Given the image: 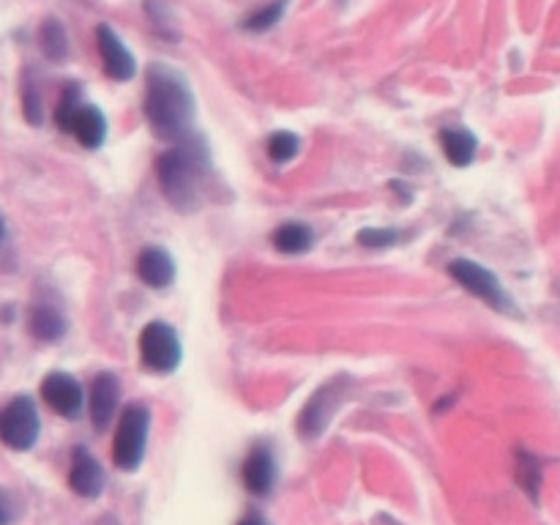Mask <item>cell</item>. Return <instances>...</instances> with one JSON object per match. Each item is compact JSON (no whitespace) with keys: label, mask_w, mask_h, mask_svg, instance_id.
<instances>
[{"label":"cell","mask_w":560,"mask_h":525,"mask_svg":"<svg viewBox=\"0 0 560 525\" xmlns=\"http://www.w3.org/2000/svg\"><path fill=\"white\" fill-rule=\"evenodd\" d=\"M145 115L162 137L180 140L184 135H189L195 98H191V91L184 82V77L164 69V66H153L148 71Z\"/></svg>","instance_id":"cell-1"},{"label":"cell","mask_w":560,"mask_h":525,"mask_svg":"<svg viewBox=\"0 0 560 525\" xmlns=\"http://www.w3.org/2000/svg\"><path fill=\"white\" fill-rule=\"evenodd\" d=\"M202 173H206V145L195 131L184 135L175 151L159 159V180L178 211H195L202 200Z\"/></svg>","instance_id":"cell-2"},{"label":"cell","mask_w":560,"mask_h":525,"mask_svg":"<svg viewBox=\"0 0 560 525\" xmlns=\"http://www.w3.org/2000/svg\"><path fill=\"white\" fill-rule=\"evenodd\" d=\"M148 427H151V413H148L145 405H129L124 410L113 443V457L120 470L140 468L142 457H145Z\"/></svg>","instance_id":"cell-3"},{"label":"cell","mask_w":560,"mask_h":525,"mask_svg":"<svg viewBox=\"0 0 560 525\" xmlns=\"http://www.w3.org/2000/svg\"><path fill=\"white\" fill-rule=\"evenodd\" d=\"M55 120H58L60 129L69 131L85 148H98L107 137V120H104L102 109H96L93 104H80L74 88L66 91L63 102L55 113Z\"/></svg>","instance_id":"cell-4"},{"label":"cell","mask_w":560,"mask_h":525,"mask_svg":"<svg viewBox=\"0 0 560 525\" xmlns=\"http://www.w3.org/2000/svg\"><path fill=\"white\" fill-rule=\"evenodd\" d=\"M42 419H38L36 402L31 397H16L0 410V441L16 452H27L36 446Z\"/></svg>","instance_id":"cell-5"},{"label":"cell","mask_w":560,"mask_h":525,"mask_svg":"<svg viewBox=\"0 0 560 525\" xmlns=\"http://www.w3.org/2000/svg\"><path fill=\"white\" fill-rule=\"evenodd\" d=\"M140 355L148 370L167 375L180 364V339L170 323L153 320L140 334Z\"/></svg>","instance_id":"cell-6"},{"label":"cell","mask_w":560,"mask_h":525,"mask_svg":"<svg viewBox=\"0 0 560 525\" xmlns=\"http://www.w3.org/2000/svg\"><path fill=\"white\" fill-rule=\"evenodd\" d=\"M448 273H452V277L457 279V282L463 284L465 290H470V293L479 295L481 301H487L492 310L514 312L512 310V299H509L506 290H503L501 279H498L492 271H487L485 266H479V262L454 260L452 266H448Z\"/></svg>","instance_id":"cell-7"},{"label":"cell","mask_w":560,"mask_h":525,"mask_svg":"<svg viewBox=\"0 0 560 525\" xmlns=\"http://www.w3.org/2000/svg\"><path fill=\"white\" fill-rule=\"evenodd\" d=\"M350 383L353 381H350L348 375H339L312 394V399L306 402V408L301 410L299 416V430L304 432L306 438H317L323 430H326L334 410H337V405L345 399V388H348Z\"/></svg>","instance_id":"cell-8"},{"label":"cell","mask_w":560,"mask_h":525,"mask_svg":"<svg viewBox=\"0 0 560 525\" xmlns=\"http://www.w3.org/2000/svg\"><path fill=\"white\" fill-rule=\"evenodd\" d=\"M96 42H98V55H102L107 77H113L115 82H129L131 77L137 74V60L135 55L126 49V44L115 36L113 27L98 25Z\"/></svg>","instance_id":"cell-9"},{"label":"cell","mask_w":560,"mask_h":525,"mask_svg":"<svg viewBox=\"0 0 560 525\" xmlns=\"http://www.w3.org/2000/svg\"><path fill=\"white\" fill-rule=\"evenodd\" d=\"M42 397L52 410H58L66 419H77L82 410V386L77 377L66 375V372H52L44 377Z\"/></svg>","instance_id":"cell-10"},{"label":"cell","mask_w":560,"mask_h":525,"mask_svg":"<svg viewBox=\"0 0 560 525\" xmlns=\"http://www.w3.org/2000/svg\"><path fill=\"white\" fill-rule=\"evenodd\" d=\"M69 485L77 495L82 498H98L104 490V468L98 465V459L93 457L85 448H77L74 463H71Z\"/></svg>","instance_id":"cell-11"},{"label":"cell","mask_w":560,"mask_h":525,"mask_svg":"<svg viewBox=\"0 0 560 525\" xmlns=\"http://www.w3.org/2000/svg\"><path fill=\"white\" fill-rule=\"evenodd\" d=\"M120 402V383L113 372H102V375L93 381L91 388V416H93V427L96 430H104V427L113 421L115 410H118Z\"/></svg>","instance_id":"cell-12"},{"label":"cell","mask_w":560,"mask_h":525,"mask_svg":"<svg viewBox=\"0 0 560 525\" xmlns=\"http://www.w3.org/2000/svg\"><path fill=\"white\" fill-rule=\"evenodd\" d=\"M273 479H277V463L268 446H255L244 463V485L246 490L255 495H268L273 490Z\"/></svg>","instance_id":"cell-13"},{"label":"cell","mask_w":560,"mask_h":525,"mask_svg":"<svg viewBox=\"0 0 560 525\" xmlns=\"http://www.w3.org/2000/svg\"><path fill=\"white\" fill-rule=\"evenodd\" d=\"M137 273H140V279L145 284L162 290V288H170V284H173L175 262L167 252L159 249V246H151V249L142 252L140 260H137Z\"/></svg>","instance_id":"cell-14"},{"label":"cell","mask_w":560,"mask_h":525,"mask_svg":"<svg viewBox=\"0 0 560 525\" xmlns=\"http://www.w3.org/2000/svg\"><path fill=\"white\" fill-rule=\"evenodd\" d=\"M441 145L448 162L457 164V167H468L474 162L479 142H476V137L468 129H446L441 135Z\"/></svg>","instance_id":"cell-15"},{"label":"cell","mask_w":560,"mask_h":525,"mask_svg":"<svg viewBox=\"0 0 560 525\" xmlns=\"http://www.w3.org/2000/svg\"><path fill=\"white\" fill-rule=\"evenodd\" d=\"M31 331H33V337L47 339V342H52V339L63 337V334H66V320H63V315H60V310H55V306H49V304L33 306V312H31Z\"/></svg>","instance_id":"cell-16"},{"label":"cell","mask_w":560,"mask_h":525,"mask_svg":"<svg viewBox=\"0 0 560 525\" xmlns=\"http://www.w3.org/2000/svg\"><path fill=\"white\" fill-rule=\"evenodd\" d=\"M312 241H315L312 238V230L299 222L284 224V228H279L277 233H273V246H277L279 252H284V255H301V252L310 249Z\"/></svg>","instance_id":"cell-17"},{"label":"cell","mask_w":560,"mask_h":525,"mask_svg":"<svg viewBox=\"0 0 560 525\" xmlns=\"http://www.w3.org/2000/svg\"><path fill=\"white\" fill-rule=\"evenodd\" d=\"M517 481L525 492L530 495V501H539L541 492V465L539 459L530 457V454L520 452L517 454Z\"/></svg>","instance_id":"cell-18"},{"label":"cell","mask_w":560,"mask_h":525,"mask_svg":"<svg viewBox=\"0 0 560 525\" xmlns=\"http://www.w3.org/2000/svg\"><path fill=\"white\" fill-rule=\"evenodd\" d=\"M42 49L49 60H63L69 55V38L58 20H47L42 27Z\"/></svg>","instance_id":"cell-19"},{"label":"cell","mask_w":560,"mask_h":525,"mask_svg":"<svg viewBox=\"0 0 560 525\" xmlns=\"http://www.w3.org/2000/svg\"><path fill=\"white\" fill-rule=\"evenodd\" d=\"M299 153V137L293 131H277V135L268 140V156L273 162H290V159Z\"/></svg>","instance_id":"cell-20"},{"label":"cell","mask_w":560,"mask_h":525,"mask_svg":"<svg viewBox=\"0 0 560 525\" xmlns=\"http://www.w3.org/2000/svg\"><path fill=\"white\" fill-rule=\"evenodd\" d=\"M284 9H288V0H277V3L266 5L262 11L252 14L249 20H246V27H249V31H268V27L277 25V22L282 20Z\"/></svg>","instance_id":"cell-21"},{"label":"cell","mask_w":560,"mask_h":525,"mask_svg":"<svg viewBox=\"0 0 560 525\" xmlns=\"http://www.w3.org/2000/svg\"><path fill=\"white\" fill-rule=\"evenodd\" d=\"M399 233L397 230H375V228H366L359 233V241L364 246H375V249H381V246H392L397 244Z\"/></svg>","instance_id":"cell-22"},{"label":"cell","mask_w":560,"mask_h":525,"mask_svg":"<svg viewBox=\"0 0 560 525\" xmlns=\"http://www.w3.org/2000/svg\"><path fill=\"white\" fill-rule=\"evenodd\" d=\"M16 517V506H14V498L0 487V525H9L11 520Z\"/></svg>","instance_id":"cell-23"},{"label":"cell","mask_w":560,"mask_h":525,"mask_svg":"<svg viewBox=\"0 0 560 525\" xmlns=\"http://www.w3.org/2000/svg\"><path fill=\"white\" fill-rule=\"evenodd\" d=\"M238 525H266V520H262L260 514H249V517H244V520H241Z\"/></svg>","instance_id":"cell-24"},{"label":"cell","mask_w":560,"mask_h":525,"mask_svg":"<svg viewBox=\"0 0 560 525\" xmlns=\"http://www.w3.org/2000/svg\"><path fill=\"white\" fill-rule=\"evenodd\" d=\"M0 233H3V224H0Z\"/></svg>","instance_id":"cell-25"}]
</instances>
